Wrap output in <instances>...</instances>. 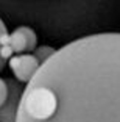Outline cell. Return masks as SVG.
<instances>
[{
	"label": "cell",
	"instance_id": "obj_1",
	"mask_svg": "<svg viewBox=\"0 0 120 122\" xmlns=\"http://www.w3.org/2000/svg\"><path fill=\"white\" fill-rule=\"evenodd\" d=\"M16 122H120V33L55 50L24 88Z\"/></svg>",
	"mask_w": 120,
	"mask_h": 122
},
{
	"label": "cell",
	"instance_id": "obj_2",
	"mask_svg": "<svg viewBox=\"0 0 120 122\" xmlns=\"http://www.w3.org/2000/svg\"><path fill=\"white\" fill-rule=\"evenodd\" d=\"M6 46L11 49L13 56L24 53H33L38 47V35L30 27H19L13 33H8Z\"/></svg>",
	"mask_w": 120,
	"mask_h": 122
},
{
	"label": "cell",
	"instance_id": "obj_3",
	"mask_svg": "<svg viewBox=\"0 0 120 122\" xmlns=\"http://www.w3.org/2000/svg\"><path fill=\"white\" fill-rule=\"evenodd\" d=\"M10 67L11 72L14 74L16 81L28 83L33 78L38 69L41 67V63L34 58L33 53H24V55H14L10 58Z\"/></svg>",
	"mask_w": 120,
	"mask_h": 122
},
{
	"label": "cell",
	"instance_id": "obj_4",
	"mask_svg": "<svg viewBox=\"0 0 120 122\" xmlns=\"http://www.w3.org/2000/svg\"><path fill=\"white\" fill-rule=\"evenodd\" d=\"M5 83L8 86V97L5 103L0 107V122H16L24 85L16 81L14 78H5Z\"/></svg>",
	"mask_w": 120,
	"mask_h": 122
},
{
	"label": "cell",
	"instance_id": "obj_5",
	"mask_svg": "<svg viewBox=\"0 0 120 122\" xmlns=\"http://www.w3.org/2000/svg\"><path fill=\"white\" fill-rule=\"evenodd\" d=\"M55 53V49L50 46H41V47H36L34 52H33V55H34V58L41 63V66L45 63L47 60H48L52 55Z\"/></svg>",
	"mask_w": 120,
	"mask_h": 122
},
{
	"label": "cell",
	"instance_id": "obj_6",
	"mask_svg": "<svg viewBox=\"0 0 120 122\" xmlns=\"http://www.w3.org/2000/svg\"><path fill=\"white\" fill-rule=\"evenodd\" d=\"M6 35H8V30H6V27H5V22L0 19V47H2V38H3V36H6ZM5 63H6V61H5L3 58H2V55H0V72L3 71Z\"/></svg>",
	"mask_w": 120,
	"mask_h": 122
},
{
	"label": "cell",
	"instance_id": "obj_7",
	"mask_svg": "<svg viewBox=\"0 0 120 122\" xmlns=\"http://www.w3.org/2000/svg\"><path fill=\"white\" fill-rule=\"evenodd\" d=\"M6 97H8V86H6V83H5V80L0 78V107L5 103Z\"/></svg>",
	"mask_w": 120,
	"mask_h": 122
}]
</instances>
